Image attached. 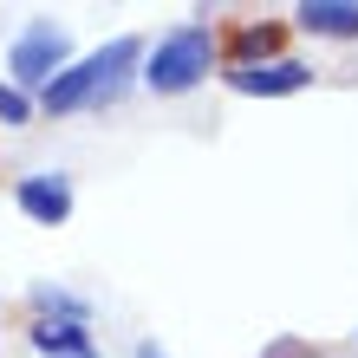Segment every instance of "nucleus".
Wrapping results in <instances>:
<instances>
[{
  "label": "nucleus",
  "mask_w": 358,
  "mask_h": 358,
  "mask_svg": "<svg viewBox=\"0 0 358 358\" xmlns=\"http://www.w3.org/2000/svg\"><path fill=\"white\" fill-rule=\"evenodd\" d=\"M0 98H7V85H0Z\"/></svg>",
  "instance_id": "nucleus-10"
},
{
  "label": "nucleus",
  "mask_w": 358,
  "mask_h": 358,
  "mask_svg": "<svg viewBox=\"0 0 358 358\" xmlns=\"http://www.w3.org/2000/svg\"><path fill=\"white\" fill-rule=\"evenodd\" d=\"M33 306H39V320H78L85 326V300H78V293H66V287H33Z\"/></svg>",
  "instance_id": "nucleus-7"
},
{
  "label": "nucleus",
  "mask_w": 358,
  "mask_h": 358,
  "mask_svg": "<svg viewBox=\"0 0 358 358\" xmlns=\"http://www.w3.org/2000/svg\"><path fill=\"white\" fill-rule=\"evenodd\" d=\"M66 66H72V39H66V27H52V20H33V27L13 39V52H7V72H13L20 92H46Z\"/></svg>",
  "instance_id": "nucleus-2"
},
{
  "label": "nucleus",
  "mask_w": 358,
  "mask_h": 358,
  "mask_svg": "<svg viewBox=\"0 0 358 358\" xmlns=\"http://www.w3.org/2000/svg\"><path fill=\"white\" fill-rule=\"evenodd\" d=\"M215 52H222V46H215V27L189 20V27L163 33L157 46H150V59H143V85H150L157 98H182V92H196L202 78H208Z\"/></svg>",
  "instance_id": "nucleus-1"
},
{
  "label": "nucleus",
  "mask_w": 358,
  "mask_h": 358,
  "mask_svg": "<svg viewBox=\"0 0 358 358\" xmlns=\"http://www.w3.org/2000/svg\"><path fill=\"white\" fill-rule=\"evenodd\" d=\"M293 20L306 33H320V39H358V7L352 0H300Z\"/></svg>",
  "instance_id": "nucleus-5"
},
{
  "label": "nucleus",
  "mask_w": 358,
  "mask_h": 358,
  "mask_svg": "<svg viewBox=\"0 0 358 358\" xmlns=\"http://www.w3.org/2000/svg\"><path fill=\"white\" fill-rule=\"evenodd\" d=\"M306 85H313L306 59H267V66H235L228 72V92H241V98H287V92H306Z\"/></svg>",
  "instance_id": "nucleus-4"
},
{
  "label": "nucleus",
  "mask_w": 358,
  "mask_h": 358,
  "mask_svg": "<svg viewBox=\"0 0 358 358\" xmlns=\"http://www.w3.org/2000/svg\"><path fill=\"white\" fill-rule=\"evenodd\" d=\"M27 339H33V352H46V358H98L92 352V332L78 326V320H39Z\"/></svg>",
  "instance_id": "nucleus-6"
},
{
  "label": "nucleus",
  "mask_w": 358,
  "mask_h": 358,
  "mask_svg": "<svg viewBox=\"0 0 358 358\" xmlns=\"http://www.w3.org/2000/svg\"><path fill=\"white\" fill-rule=\"evenodd\" d=\"M27 117H33V98L7 85V98H0V124H27Z\"/></svg>",
  "instance_id": "nucleus-8"
},
{
  "label": "nucleus",
  "mask_w": 358,
  "mask_h": 358,
  "mask_svg": "<svg viewBox=\"0 0 358 358\" xmlns=\"http://www.w3.org/2000/svg\"><path fill=\"white\" fill-rule=\"evenodd\" d=\"M137 358H170V352H163L157 339H143V345H137Z\"/></svg>",
  "instance_id": "nucleus-9"
},
{
  "label": "nucleus",
  "mask_w": 358,
  "mask_h": 358,
  "mask_svg": "<svg viewBox=\"0 0 358 358\" xmlns=\"http://www.w3.org/2000/svg\"><path fill=\"white\" fill-rule=\"evenodd\" d=\"M13 202H20V215L39 222V228H59L72 215V176H59V170H33V176H20L13 182Z\"/></svg>",
  "instance_id": "nucleus-3"
}]
</instances>
